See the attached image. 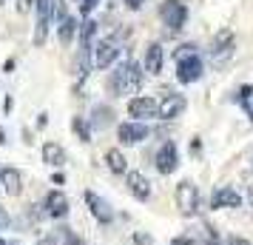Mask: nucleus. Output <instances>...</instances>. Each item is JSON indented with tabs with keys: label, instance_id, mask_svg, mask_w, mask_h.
I'll return each instance as SVG.
<instances>
[{
	"label": "nucleus",
	"instance_id": "obj_28",
	"mask_svg": "<svg viewBox=\"0 0 253 245\" xmlns=\"http://www.w3.org/2000/svg\"><path fill=\"white\" fill-rule=\"evenodd\" d=\"M35 245H57V237H54V234H48V237H40Z\"/></svg>",
	"mask_w": 253,
	"mask_h": 245
},
{
	"label": "nucleus",
	"instance_id": "obj_32",
	"mask_svg": "<svg viewBox=\"0 0 253 245\" xmlns=\"http://www.w3.org/2000/svg\"><path fill=\"white\" fill-rule=\"evenodd\" d=\"M142 3H145V0H126V6L131 9V12H137V9H142Z\"/></svg>",
	"mask_w": 253,
	"mask_h": 245
},
{
	"label": "nucleus",
	"instance_id": "obj_35",
	"mask_svg": "<svg viewBox=\"0 0 253 245\" xmlns=\"http://www.w3.org/2000/svg\"><path fill=\"white\" fill-rule=\"evenodd\" d=\"M46 123H48V114H40V117H37V126H40V129H43Z\"/></svg>",
	"mask_w": 253,
	"mask_h": 245
},
{
	"label": "nucleus",
	"instance_id": "obj_37",
	"mask_svg": "<svg viewBox=\"0 0 253 245\" xmlns=\"http://www.w3.org/2000/svg\"><path fill=\"white\" fill-rule=\"evenodd\" d=\"M0 245H9V243H6V240H3V237H0Z\"/></svg>",
	"mask_w": 253,
	"mask_h": 245
},
{
	"label": "nucleus",
	"instance_id": "obj_6",
	"mask_svg": "<svg viewBox=\"0 0 253 245\" xmlns=\"http://www.w3.org/2000/svg\"><path fill=\"white\" fill-rule=\"evenodd\" d=\"M233 51H236V35L230 29H219L216 35H213V43H211V57L228 60Z\"/></svg>",
	"mask_w": 253,
	"mask_h": 245
},
{
	"label": "nucleus",
	"instance_id": "obj_11",
	"mask_svg": "<svg viewBox=\"0 0 253 245\" xmlns=\"http://www.w3.org/2000/svg\"><path fill=\"white\" fill-rule=\"evenodd\" d=\"M117 57H120V49H117L114 40H100V43L94 46V66H97V69L114 66Z\"/></svg>",
	"mask_w": 253,
	"mask_h": 245
},
{
	"label": "nucleus",
	"instance_id": "obj_22",
	"mask_svg": "<svg viewBox=\"0 0 253 245\" xmlns=\"http://www.w3.org/2000/svg\"><path fill=\"white\" fill-rule=\"evenodd\" d=\"M71 129H74V134H77L83 143H91V131H88V123H85L83 117H74V120H71Z\"/></svg>",
	"mask_w": 253,
	"mask_h": 245
},
{
	"label": "nucleus",
	"instance_id": "obj_21",
	"mask_svg": "<svg viewBox=\"0 0 253 245\" xmlns=\"http://www.w3.org/2000/svg\"><path fill=\"white\" fill-rule=\"evenodd\" d=\"M111 117H114V111H111L108 105H97L91 111V126L94 129H105V126L111 123Z\"/></svg>",
	"mask_w": 253,
	"mask_h": 245
},
{
	"label": "nucleus",
	"instance_id": "obj_13",
	"mask_svg": "<svg viewBox=\"0 0 253 245\" xmlns=\"http://www.w3.org/2000/svg\"><path fill=\"white\" fill-rule=\"evenodd\" d=\"M46 214L54 220H63L69 214V197L63 191H48L46 194Z\"/></svg>",
	"mask_w": 253,
	"mask_h": 245
},
{
	"label": "nucleus",
	"instance_id": "obj_31",
	"mask_svg": "<svg viewBox=\"0 0 253 245\" xmlns=\"http://www.w3.org/2000/svg\"><path fill=\"white\" fill-rule=\"evenodd\" d=\"M9 214H6V208H0V231H3V228H9Z\"/></svg>",
	"mask_w": 253,
	"mask_h": 245
},
{
	"label": "nucleus",
	"instance_id": "obj_34",
	"mask_svg": "<svg viewBox=\"0 0 253 245\" xmlns=\"http://www.w3.org/2000/svg\"><path fill=\"white\" fill-rule=\"evenodd\" d=\"M228 245H251V243H248V240H242V237H230Z\"/></svg>",
	"mask_w": 253,
	"mask_h": 245
},
{
	"label": "nucleus",
	"instance_id": "obj_25",
	"mask_svg": "<svg viewBox=\"0 0 253 245\" xmlns=\"http://www.w3.org/2000/svg\"><path fill=\"white\" fill-rule=\"evenodd\" d=\"M100 6V0H80V12L85 14V17H91V12Z\"/></svg>",
	"mask_w": 253,
	"mask_h": 245
},
{
	"label": "nucleus",
	"instance_id": "obj_29",
	"mask_svg": "<svg viewBox=\"0 0 253 245\" xmlns=\"http://www.w3.org/2000/svg\"><path fill=\"white\" fill-rule=\"evenodd\" d=\"M66 245H83V240H80V237H77V234L66 231Z\"/></svg>",
	"mask_w": 253,
	"mask_h": 245
},
{
	"label": "nucleus",
	"instance_id": "obj_30",
	"mask_svg": "<svg viewBox=\"0 0 253 245\" xmlns=\"http://www.w3.org/2000/svg\"><path fill=\"white\" fill-rule=\"evenodd\" d=\"M134 243L137 245H151V237L148 234H134Z\"/></svg>",
	"mask_w": 253,
	"mask_h": 245
},
{
	"label": "nucleus",
	"instance_id": "obj_12",
	"mask_svg": "<svg viewBox=\"0 0 253 245\" xmlns=\"http://www.w3.org/2000/svg\"><path fill=\"white\" fill-rule=\"evenodd\" d=\"M126 183H128L131 197H137L139 202L151 199V183H148V177L142 174V171H128V174H126Z\"/></svg>",
	"mask_w": 253,
	"mask_h": 245
},
{
	"label": "nucleus",
	"instance_id": "obj_38",
	"mask_svg": "<svg viewBox=\"0 0 253 245\" xmlns=\"http://www.w3.org/2000/svg\"><path fill=\"white\" fill-rule=\"evenodd\" d=\"M0 3H3V0H0Z\"/></svg>",
	"mask_w": 253,
	"mask_h": 245
},
{
	"label": "nucleus",
	"instance_id": "obj_26",
	"mask_svg": "<svg viewBox=\"0 0 253 245\" xmlns=\"http://www.w3.org/2000/svg\"><path fill=\"white\" fill-rule=\"evenodd\" d=\"M188 54H196V46H194V43H185V46H179V49H176V54H173V57L179 60V57H188Z\"/></svg>",
	"mask_w": 253,
	"mask_h": 245
},
{
	"label": "nucleus",
	"instance_id": "obj_20",
	"mask_svg": "<svg viewBox=\"0 0 253 245\" xmlns=\"http://www.w3.org/2000/svg\"><path fill=\"white\" fill-rule=\"evenodd\" d=\"M74 35H77V20L69 14L66 20H60V43H63V46H69L71 40H74Z\"/></svg>",
	"mask_w": 253,
	"mask_h": 245
},
{
	"label": "nucleus",
	"instance_id": "obj_2",
	"mask_svg": "<svg viewBox=\"0 0 253 245\" xmlns=\"http://www.w3.org/2000/svg\"><path fill=\"white\" fill-rule=\"evenodd\" d=\"M160 17L171 32H179L185 26V20H188V6L179 3V0H165L160 6Z\"/></svg>",
	"mask_w": 253,
	"mask_h": 245
},
{
	"label": "nucleus",
	"instance_id": "obj_3",
	"mask_svg": "<svg viewBox=\"0 0 253 245\" xmlns=\"http://www.w3.org/2000/svg\"><path fill=\"white\" fill-rule=\"evenodd\" d=\"M176 205H179V211H182L185 217H194L196 211H199V188L191 180H182L176 186Z\"/></svg>",
	"mask_w": 253,
	"mask_h": 245
},
{
	"label": "nucleus",
	"instance_id": "obj_5",
	"mask_svg": "<svg viewBox=\"0 0 253 245\" xmlns=\"http://www.w3.org/2000/svg\"><path fill=\"white\" fill-rule=\"evenodd\" d=\"M202 71H205V66H202L199 54H188V57L176 60V80L185 83V86H188V83H196L202 77Z\"/></svg>",
	"mask_w": 253,
	"mask_h": 245
},
{
	"label": "nucleus",
	"instance_id": "obj_16",
	"mask_svg": "<svg viewBox=\"0 0 253 245\" xmlns=\"http://www.w3.org/2000/svg\"><path fill=\"white\" fill-rule=\"evenodd\" d=\"M162 63H165V51H162V46L160 43H148V49H145V71H148V74H160Z\"/></svg>",
	"mask_w": 253,
	"mask_h": 245
},
{
	"label": "nucleus",
	"instance_id": "obj_9",
	"mask_svg": "<svg viewBox=\"0 0 253 245\" xmlns=\"http://www.w3.org/2000/svg\"><path fill=\"white\" fill-rule=\"evenodd\" d=\"M83 197H85V205L91 208V214H94V220H97V222L108 225V222L114 220V208H111V205H108L103 197H100V194H94V191H85Z\"/></svg>",
	"mask_w": 253,
	"mask_h": 245
},
{
	"label": "nucleus",
	"instance_id": "obj_17",
	"mask_svg": "<svg viewBox=\"0 0 253 245\" xmlns=\"http://www.w3.org/2000/svg\"><path fill=\"white\" fill-rule=\"evenodd\" d=\"M43 163L54 165V168H60V165L66 163V151H63L60 143H46V146H43Z\"/></svg>",
	"mask_w": 253,
	"mask_h": 245
},
{
	"label": "nucleus",
	"instance_id": "obj_36",
	"mask_svg": "<svg viewBox=\"0 0 253 245\" xmlns=\"http://www.w3.org/2000/svg\"><path fill=\"white\" fill-rule=\"evenodd\" d=\"M3 140H6V131L0 129V146H3Z\"/></svg>",
	"mask_w": 253,
	"mask_h": 245
},
{
	"label": "nucleus",
	"instance_id": "obj_14",
	"mask_svg": "<svg viewBox=\"0 0 253 245\" xmlns=\"http://www.w3.org/2000/svg\"><path fill=\"white\" fill-rule=\"evenodd\" d=\"M239 205H242L239 191L230 188V186H222L216 194H213V199H211V208H239Z\"/></svg>",
	"mask_w": 253,
	"mask_h": 245
},
{
	"label": "nucleus",
	"instance_id": "obj_7",
	"mask_svg": "<svg viewBox=\"0 0 253 245\" xmlns=\"http://www.w3.org/2000/svg\"><path fill=\"white\" fill-rule=\"evenodd\" d=\"M157 171L160 174H173L176 171V165H179V151H176V143L173 140H165L160 146V151H157Z\"/></svg>",
	"mask_w": 253,
	"mask_h": 245
},
{
	"label": "nucleus",
	"instance_id": "obj_4",
	"mask_svg": "<svg viewBox=\"0 0 253 245\" xmlns=\"http://www.w3.org/2000/svg\"><path fill=\"white\" fill-rule=\"evenodd\" d=\"M185 105H188L185 94L165 92V97H162L160 103H157V117H160V120H176V117H182Z\"/></svg>",
	"mask_w": 253,
	"mask_h": 245
},
{
	"label": "nucleus",
	"instance_id": "obj_8",
	"mask_svg": "<svg viewBox=\"0 0 253 245\" xmlns=\"http://www.w3.org/2000/svg\"><path fill=\"white\" fill-rule=\"evenodd\" d=\"M117 137L123 146H137L148 137V126L145 123H137V120H131V123H120V129H117Z\"/></svg>",
	"mask_w": 253,
	"mask_h": 245
},
{
	"label": "nucleus",
	"instance_id": "obj_10",
	"mask_svg": "<svg viewBox=\"0 0 253 245\" xmlns=\"http://www.w3.org/2000/svg\"><path fill=\"white\" fill-rule=\"evenodd\" d=\"M128 114L137 123L148 120V117H157V100L154 97H131L128 100Z\"/></svg>",
	"mask_w": 253,
	"mask_h": 245
},
{
	"label": "nucleus",
	"instance_id": "obj_18",
	"mask_svg": "<svg viewBox=\"0 0 253 245\" xmlns=\"http://www.w3.org/2000/svg\"><path fill=\"white\" fill-rule=\"evenodd\" d=\"M105 165H108L111 174H128V163H126V157H123L120 148H108L105 151Z\"/></svg>",
	"mask_w": 253,
	"mask_h": 245
},
{
	"label": "nucleus",
	"instance_id": "obj_24",
	"mask_svg": "<svg viewBox=\"0 0 253 245\" xmlns=\"http://www.w3.org/2000/svg\"><path fill=\"white\" fill-rule=\"evenodd\" d=\"M66 17H69V14H66V3H63V0H51V20H66Z\"/></svg>",
	"mask_w": 253,
	"mask_h": 245
},
{
	"label": "nucleus",
	"instance_id": "obj_19",
	"mask_svg": "<svg viewBox=\"0 0 253 245\" xmlns=\"http://www.w3.org/2000/svg\"><path fill=\"white\" fill-rule=\"evenodd\" d=\"M77 32H80V43H83V51H88L91 49V40L94 35H97V20H91V17H85L80 26H77Z\"/></svg>",
	"mask_w": 253,
	"mask_h": 245
},
{
	"label": "nucleus",
	"instance_id": "obj_27",
	"mask_svg": "<svg viewBox=\"0 0 253 245\" xmlns=\"http://www.w3.org/2000/svg\"><path fill=\"white\" fill-rule=\"evenodd\" d=\"M205 245H219V234L211 225H205Z\"/></svg>",
	"mask_w": 253,
	"mask_h": 245
},
{
	"label": "nucleus",
	"instance_id": "obj_33",
	"mask_svg": "<svg viewBox=\"0 0 253 245\" xmlns=\"http://www.w3.org/2000/svg\"><path fill=\"white\" fill-rule=\"evenodd\" d=\"M173 245H194V240H191V237H176Z\"/></svg>",
	"mask_w": 253,
	"mask_h": 245
},
{
	"label": "nucleus",
	"instance_id": "obj_15",
	"mask_svg": "<svg viewBox=\"0 0 253 245\" xmlns=\"http://www.w3.org/2000/svg\"><path fill=\"white\" fill-rule=\"evenodd\" d=\"M0 183H3L9 197H20L23 194V174L17 168H3L0 171Z\"/></svg>",
	"mask_w": 253,
	"mask_h": 245
},
{
	"label": "nucleus",
	"instance_id": "obj_23",
	"mask_svg": "<svg viewBox=\"0 0 253 245\" xmlns=\"http://www.w3.org/2000/svg\"><path fill=\"white\" fill-rule=\"evenodd\" d=\"M239 103L245 105L248 117L253 120V89H251V86H242V89H239Z\"/></svg>",
	"mask_w": 253,
	"mask_h": 245
},
{
	"label": "nucleus",
	"instance_id": "obj_1",
	"mask_svg": "<svg viewBox=\"0 0 253 245\" xmlns=\"http://www.w3.org/2000/svg\"><path fill=\"white\" fill-rule=\"evenodd\" d=\"M142 80H145V71L139 63H123V66H117L114 74L108 77V89L114 94H137L142 89Z\"/></svg>",
	"mask_w": 253,
	"mask_h": 245
}]
</instances>
